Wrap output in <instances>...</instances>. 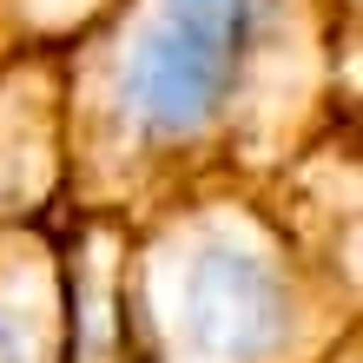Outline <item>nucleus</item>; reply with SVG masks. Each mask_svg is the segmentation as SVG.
I'll list each match as a JSON object with an SVG mask.
<instances>
[{"label":"nucleus","mask_w":363,"mask_h":363,"mask_svg":"<svg viewBox=\"0 0 363 363\" xmlns=\"http://www.w3.org/2000/svg\"><path fill=\"white\" fill-rule=\"evenodd\" d=\"M238 40H245V0H165V20L152 27L133 73L139 113L165 133L199 125L231 79Z\"/></svg>","instance_id":"nucleus-1"}]
</instances>
